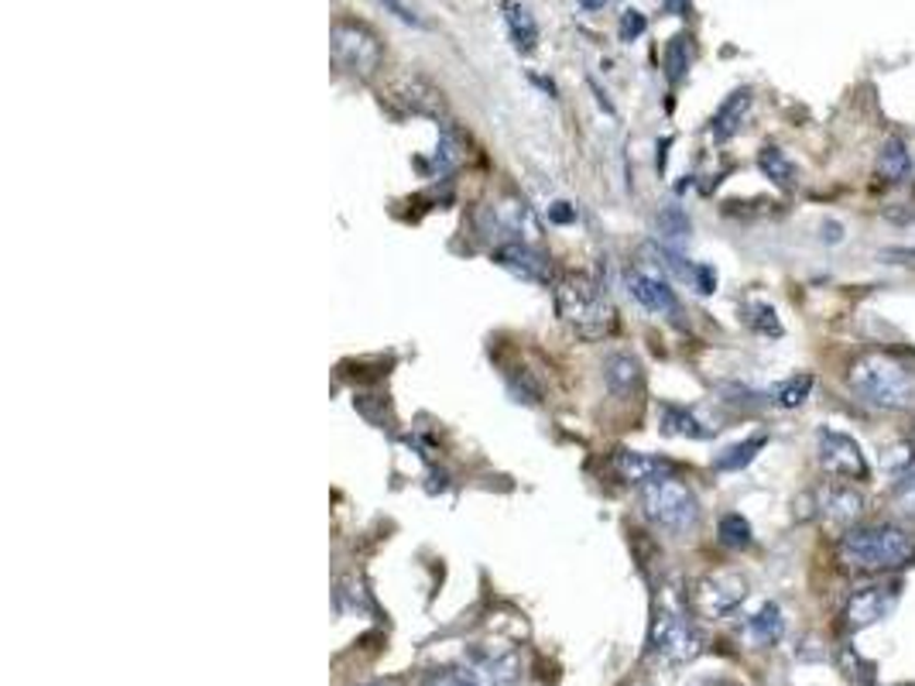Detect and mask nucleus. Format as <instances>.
Instances as JSON below:
<instances>
[{
  "mask_svg": "<svg viewBox=\"0 0 915 686\" xmlns=\"http://www.w3.org/2000/svg\"><path fill=\"white\" fill-rule=\"evenodd\" d=\"M610 468L614 474L621 477L625 484H649L655 477H665V474H673L676 468L669 460H662V457H649V453H638V450H617L610 457Z\"/></svg>",
  "mask_w": 915,
  "mask_h": 686,
  "instance_id": "obj_13",
  "label": "nucleus"
},
{
  "mask_svg": "<svg viewBox=\"0 0 915 686\" xmlns=\"http://www.w3.org/2000/svg\"><path fill=\"white\" fill-rule=\"evenodd\" d=\"M816 508H820L827 525H836V529L847 532L851 525H857V519L864 514V495L854 484L830 481V484L820 487V495H816Z\"/></svg>",
  "mask_w": 915,
  "mask_h": 686,
  "instance_id": "obj_12",
  "label": "nucleus"
},
{
  "mask_svg": "<svg viewBox=\"0 0 915 686\" xmlns=\"http://www.w3.org/2000/svg\"><path fill=\"white\" fill-rule=\"evenodd\" d=\"M812 375H793L788 381H782L775 391H772V402L782 405V409H799L806 405V399L812 395Z\"/></svg>",
  "mask_w": 915,
  "mask_h": 686,
  "instance_id": "obj_27",
  "label": "nucleus"
},
{
  "mask_svg": "<svg viewBox=\"0 0 915 686\" xmlns=\"http://www.w3.org/2000/svg\"><path fill=\"white\" fill-rule=\"evenodd\" d=\"M716 539H721L727 549H748L754 532H751V522L745 519V514L730 511V514H724L721 522H716Z\"/></svg>",
  "mask_w": 915,
  "mask_h": 686,
  "instance_id": "obj_25",
  "label": "nucleus"
},
{
  "mask_svg": "<svg viewBox=\"0 0 915 686\" xmlns=\"http://www.w3.org/2000/svg\"><path fill=\"white\" fill-rule=\"evenodd\" d=\"M330 42H333V59L340 69H346L350 76H375L378 66H381V42L378 35L364 28V24L357 21H336L333 24V32H330Z\"/></svg>",
  "mask_w": 915,
  "mask_h": 686,
  "instance_id": "obj_6",
  "label": "nucleus"
},
{
  "mask_svg": "<svg viewBox=\"0 0 915 686\" xmlns=\"http://www.w3.org/2000/svg\"><path fill=\"white\" fill-rule=\"evenodd\" d=\"M381 4H384V8H388V11H391L394 17H399V21H405V24H415V28H426V21L418 17V14H415L412 8H405L402 0H381Z\"/></svg>",
  "mask_w": 915,
  "mask_h": 686,
  "instance_id": "obj_34",
  "label": "nucleus"
},
{
  "mask_svg": "<svg viewBox=\"0 0 915 686\" xmlns=\"http://www.w3.org/2000/svg\"><path fill=\"white\" fill-rule=\"evenodd\" d=\"M423 686H466V679H463L460 666H453V670H432L423 679Z\"/></svg>",
  "mask_w": 915,
  "mask_h": 686,
  "instance_id": "obj_33",
  "label": "nucleus"
},
{
  "mask_svg": "<svg viewBox=\"0 0 915 686\" xmlns=\"http://www.w3.org/2000/svg\"><path fill=\"white\" fill-rule=\"evenodd\" d=\"M494 261L522 282H532V285H549L552 282V261L546 255H538L525 240L498 244V248H494Z\"/></svg>",
  "mask_w": 915,
  "mask_h": 686,
  "instance_id": "obj_10",
  "label": "nucleus"
},
{
  "mask_svg": "<svg viewBox=\"0 0 915 686\" xmlns=\"http://www.w3.org/2000/svg\"><path fill=\"white\" fill-rule=\"evenodd\" d=\"M847 385L857 395V402L871 405L878 412H915V364L895 357V354H860L851 371Z\"/></svg>",
  "mask_w": 915,
  "mask_h": 686,
  "instance_id": "obj_2",
  "label": "nucleus"
},
{
  "mask_svg": "<svg viewBox=\"0 0 915 686\" xmlns=\"http://www.w3.org/2000/svg\"><path fill=\"white\" fill-rule=\"evenodd\" d=\"M836 556L854 573H892L915 563V535L895 522H864L840 535Z\"/></svg>",
  "mask_w": 915,
  "mask_h": 686,
  "instance_id": "obj_1",
  "label": "nucleus"
},
{
  "mask_svg": "<svg viewBox=\"0 0 915 686\" xmlns=\"http://www.w3.org/2000/svg\"><path fill=\"white\" fill-rule=\"evenodd\" d=\"M745 323L761 333V336H782V323H779V312L769 303H748L745 306Z\"/></svg>",
  "mask_w": 915,
  "mask_h": 686,
  "instance_id": "obj_28",
  "label": "nucleus"
},
{
  "mask_svg": "<svg viewBox=\"0 0 915 686\" xmlns=\"http://www.w3.org/2000/svg\"><path fill=\"white\" fill-rule=\"evenodd\" d=\"M816 463H820V471L827 477H836V481H868V474H871L868 457H864L857 439L840 429H830V426L816 433Z\"/></svg>",
  "mask_w": 915,
  "mask_h": 686,
  "instance_id": "obj_7",
  "label": "nucleus"
},
{
  "mask_svg": "<svg viewBox=\"0 0 915 686\" xmlns=\"http://www.w3.org/2000/svg\"><path fill=\"white\" fill-rule=\"evenodd\" d=\"M580 8H586V11H604L607 0H580Z\"/></svg>",
  "mask_w": 915,
  "mask_h": 686,
  "instance_id": "obj_38",
  "label": "nucleus"
},
{
  "mask_svg": "<svg viewBox=\"0 0 915 686\" xmlns=\"http://www.w3.org/2000/svg\"><path fill=\"white\" fill-rule=\"evenodd\" d=\"M641 364L631 357V354H610L604 360V385L610 388V395L617 399H628L634 395V391L641 388Z\"/></svg>",
  "mask_w": 915,
  "mask_h": 686,
  "instance_id": "obj_16",
  "label": "nucleus"
},
{
  "mask_svg": "<svg viewBox=\"0 0 915 686\" xmlns=\"http://www.w3.org/2000/svg\"><path fill=\"white\" fill-rule=\"evenodd\" d=\"M751 104H754L751 90H734L727 100L721 104V110L713 114V120H710L713 141H730L740 128H745V120L751 114Z\"/></svg>",
  "mask_w": 915,
  "mask_h": 686,
  "instance_id": "obj_14",
  "label": "nucleus"
},
{
  "mask_svg": "<svg viewBox=\"0 0 915 686\" xmlns=\"http://www.w3.org/2000/svg\"><path fill=\"white\" fill-rule=\"evenodd\" d=\"M655 227L665 240H682V237H689V216L682 206H665L655 216Z\"/></svg>",
  "mask_w": 915,
  "mask_h": 686,
  "instance_id": "obj_29",
  "label": "nucleus"
},
{
  "mask_svg": "<svg viewBox=\"0 0 915 686\" xmlns=\"http://www.w3.org/2000/svg\"><path fill=\"white\" fill-rule=\"evenodd\" d=\"M748 598V580L740 573H713L703 577L692 591V604L703 618H730Z\"/></svg>",
  "mask_w": 915,
  "mask_h": 686,
  "instance_id": "obj_8",
  "label": "nucleus"
},
{
  "mask_svg": "<svg viewBox=\"0 0 915 686\" xmlns=\"http://www.w3.org/2000/svg\"><path fill=\"white\" fill-rule=\"evenodd\" d=\"M689 66H692V38L676 35L669 45H665V76H669V83H682Z\"/></svg>",
  "mask_w": 915,
  "mask_h": 686,
  "instance_id": "obj_26",
  "label": "nucleus"
},
{
  "mask_svg": "<svg viewBox=\"0 0 915 686\" xmlns=\"http://www.w3.org/2000/svg\"><path fill=\"white\" fill-rule=\"evenodd\" d=\"M649 652L662 666H689L692 659H700L706 652V635L682 611L658 607L649 635Z\"/></svg>",
  "mask_w": 915,
  "mask_h": 686,
  "instance_id": "obj_5",
  "label": "nucleus"
},
{
  "mask_svg": "<svg viewBox=\"0 0 915 686\" xmlns=\"http://www.w3.org/2000/svg\"><path fill=\"white\" fill-rule=\"evenodd\" d=\"M662 433L686 436V439H710L713 429H706L697 415L686 412L682 405H662Z\"/></svg>",
  "mask_w": 915,
  "mask_h": 686,
  "instance_id": "obj_22",
  "label": "nucleus"
},
{
  "mask_svg": "<svg viewBox=\"0 0 915 686\" xmlns=\"http://www.w3.org/2000/svg\"><path fill=\"white\" fill-rule=\"evenodd\" d=\"M645 28H649L645 14L634 11V8H628V11L621 14V24H617V35H621V42H638L641 35H645Z\"/></svg>",
  "mask_w": 915,
  "mask_h": 686,
  "instance_id": "obj_32",
  "label": "nucleus"
},
{
  "mask_svg": "<svg viewBox=\"0 0 915 686\" xmlns=\"http://www.w3.org/2000/svg\"><path fill=\"white\" fill-rule=\"evenodd\" d=\"M875 168H878V176L884 182H892V186L905 182L912 176V152H908V144L902 138H884L881 149H878Z\"/></svg>",
  "mask_w": 915,
  "mask_h": 686,
  "instance_id": "obj_17",
  "label": "nucleus"
},
{
  "mask_svg": "<svg viewBox=\"0 0 915 686\" xmlns=\"http://www.w3.org/2000/svg\"><path fill=\"white\" fill-rule=\"evenodd\" d=\"M748 635H751V642L758 646H775L782 635H785V618H782V607L779 604H761L758 615H751L748 622Z\"/></svg>",
  "mask_w": 915,
  "mask_h": 686,
  "instance_id": "obj_20",
  "label": "nucleus"
},
{
  "mask_svg": "<svg viewBox=\"0 0 915 686\" xmlns=\"http://www.w3.org/2000/svg\"><path fill=\"white\" fill-rule=\"evenodd\" d=\"M895 508L905 519H915V468L895 481Z\"/></svg>",
  "mask_w": 915,
  "mask_h": 686,
  "instance_id": "obj_31",
  "label": "nucleus"
},
{
  "mask_svg": "<svg viewBox=\"0 0 915 686\" xmlns=\"http://www.w3.org/2000/svg\"><path fill=\"white\" fill-rule=\"evenodd\" d=\"M692 282H697V288L703 292V296H710V292L716 288V275H713V268H710V264H700V268H697V279H692Z\"/></svg>",
  "mask_w": 915,
  "mask_h": 686,
  "instance_id": "obj_35",
  "label": "nucleus"
},
{
  "mask_svg": "<svg viewBox=\"0 0 915 686\" xmlns=\"http://www.w3.org/2000/svg\"><path fill=\"white\" fill-rule=\"evenodd\" d=\"M662 8H665V14H686L689 0H662Z\"/></svg>",
  "mask_w": 915,
  "mask_h": 686,
  "instance_id": "obj_37",
  "label": "nucleus"
},
{
  "mask_svg": "<svg viewBox=\"0 0 915 686\" xmlns=\"http://www.w3.org/2000/svg\"><path fill=\"white\" fill-rule=\"evenodd\" d=\"M549 220H552V224H573V220H577V206L556 203V206H549Z\"/></svg>",
  "mask_w": 915,
  "mask_h": 686,
  "instance_id": "obj_36",
  "label": "nucleus"
},
{
  "mask_svg": "<svg viewBox=\"0 0 915 686\" xmlns=\"http://www.w3.org/2000/svg\"><path fill=\"white\" fill-rule=\"evenodd\" d=\"M638 501L645 519L665 532V535H689L700 525V498L692 495V487L673 474L655 477L638 487Z\"/></svg>",
  "mask_w": 915,
  "mask_h": 686,
  "instance_id": "obj_4",
  "label": "nucleus"
},
{
  "mask_svg": "<svg viewBox=\"0 0 915 686\" xmlns=\"http://www.w3.org/2000/svg\"><path fill=\"white\" fill-rule=\"evenodd\" d=\"M466 686H518L522 679V663H518L514 652H477L470 655L466 663L460 666Z\"/></svg>",
  "mask_w": 915,
  "mask_h": 686,
  "instance_id": "obj_11",
  "label": "nucleus"
},
{
  "mask_svg": "<svg viewBox=\"0 0 915 686\" xmlns=\"http://www.w3.org/2000/svg\"><path fill=\"white\" fill-rule=\"evenodd\" d=\"M556 312L580 340H604L617 323L607 292L601 288V282H593L586 275H570L559 282Z\"/></svg>",
  "mask_w": 915,
  "mask_h": 686,
  "instance_id": "obj_3",
  "label": "nucleus"
},
{
  "mask_svg": "<svg viewBox=\"0 0 915 686\" xmlns=\"http://www.w3.org/2000/svg\"><path fill=\"white\" fill-rule=\"evenodd\" d=\"M758 168H761V176L769 179V182H775L779 189H793L796 186V165H793V158H788L785 152H779V149H764L758 155Z\"/></svg>",
  "mask_w": 915,
  "mask_h": 686,
  "instance_id": "obj_23",
  "label": "nucleus"
},
{
  "mask_svg": "<svg viewBox=\"0 0 915 686\" xmlns=\"http://www.w3.org/2000/svg\"><path fill=\"white\" fill-rule=\"evenodd\" d=\"M399 96H402V100H405L415 114H439V110H442V93L432 90V86L423 83V80H405V83L399 86Z\"/></svg>",
  "mask_w": 915,
  "mask_h": 686,
  "instance_id": "obj_24",
  "label": "nucleus"
},
{
  "mask_svg": "<svg viewBox=\"0 0 915 686\" xmlns=\"http://www.w3.org/2000/svg\"><path fill=\"white\" fill-rule=\"evenodd\" d=\"M487 213L494 216V230H501V234H522V237H535L538 234V220L532 216V210L525 203H518V200L498 203V206H490Z\"/></svg>",
  "mask_w": 915,
  "mask_h": 686,
  "instance_id": "obj_18",
  "label": "nucleus"
},
{
  "mask_svg": "<svg viewBox=\"0 0 915 686\" xmlns=\"http://www.w3.org/2000/svg\"><path fill=\"white\" fill-rule=\"evenodd\" d=\"M501 11H504L508 32H511V42L518 45V52H532L538 45V24H535L532 11L525 4H518V0H504Z\"/></svg>",
  "mask_w": 915,
  "mask_h": 686,
  "instance_id": "obj_19",
  "label": "nucleus"
},
{
  "mask_svg": "<svg viewBox=\"0 0 915 686\" xmlns=\"http://www.w3.org/2000/svg\"><path fill=\"white\" fill-rule=\"evenodd\" d=\"M895 601H899V587H884V583L860 587V591L851 594V601L844 607V628L847 631H864V628L878 625L888 611L895 607Z\"/></svg>",
  "mask_w": 915,
  "mask_h": 686,
  "instance_id": "obj_9",
  "label": "nucleus"
},
{
  "mask_svg": "<svg viewBox=\"0 0 915 686\" xmlns=\"http://www.w3.org/2000/svg\"><path fill=\"white\" fill-rule=\"evenodd\" d=\"M769 447V436L764 433H758V436H751V439H740V443H734V447H727L721 457L713 460V468L716 471H724V474H730V471H745L748 463Z\"/></svg>",
  "mask_w": 915,
  "mask_h": 686,
  "instance_id": "obj_21",
  "label": "nucleus"
},
{
  "mask_svg": "<svg viewBox=\"0 0 915 686\" xmlns=\"http://www.w3.org/2000/svg\"><path fill=\"white\" fill-rule=\"evenodd\" d=\"M628 288H631V296L645 306L649 312H658V316H669V312H676L679 309V303H676V292L665 285L662 279H655V275H641V272H631L628 275Z\"/></svg>",
  "mask_w": 915,
  "mask_h": 686,
  "instance_id": "obj_15",
  "label": "nucleus"
},
{
  "mask_svg": "<svg viewBox=\"0 0 915 686\" xmlns=\"http://www.w3.org/2000/svg\"><path fill=\"white\" fill-rule=\"evenodd\" d=\"M881 463L888 471H892L895 477H902V474H908L912 468H915V447L912 443H899V447H892L888 450L884 457H881Z\"/></svg>",
  "mask_w": 915,
  "mask_h": 686,
  "instance_id": "obj_30",
  "label": "nucleus"
}]
</instances>
